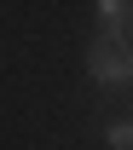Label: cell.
Masks as SVG:
<instances>
[{"mask_svg": "<svg viewBox=\"0 0 133 150\" xmlns=\"http://www.w3.org/2000/svg\"><path fill=\"white\" fill-rule=\"evenodd\" d=\"M93 18H98V29H122L133 18V0H93Z\"/></svg>", "mask_w": 133, "mask_h": 150, "instance_id": "2", "label": "cell"}, {"mask_svg": "<svg viewBox=\"0 0 133 150\" xmlns=\"http://www.w3.org/2000/svg\"><path fill=\"white\" fill-rule=\"evenodd\" d=\"M87 75L98 93H133V46L122 29H98L87 40Z\"/></svg>", "mask_w": 133, "mask_h": 150, "instance_id": "1", "label": "cell"}, {"mask_svg": "<svg viewBox=\"0 0 133 150\" xmlns=\"http://www.w3.org/2000/svg\"><path fill=\"white\" fill-rule=\"evenodd\" d=\"M127 98H133V93H127Z\"/></svg>", "mask_w": 133, "mask_h": 150, "instance_id": "5", "label": "cell"}, {"mask_svg": "<svg viewBox=\"0 0 133 150\" xmlns=\"http://www.w3.org/2000/svg\"><path fill=\"white\" fill-rule=\"evenodd\" d=\"M122 35H127V46H133V18H127V23H122Z\"/></svg>", "mask_w": 133, "mask_h": 150, "instance_id": "4", "label": "cell"}, {"mask_svg": "<svg viewBox=\"0 0 133 150\" xmlns=\"http://www.w3.org/2000/svg\"><path fill=\"white\" fill-rule=\"evenodd\" d=\"M104 144H110V150H133V110L104 121Z\"/></svg>", "mask_w": 133, "mask_h": 150, "instance_id": "3", "label": "cell"}]
</instances>
